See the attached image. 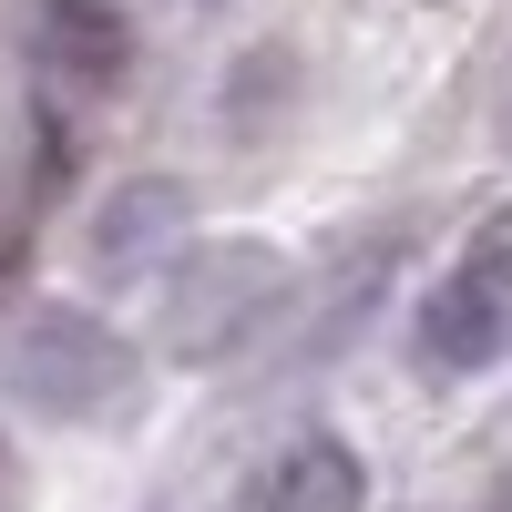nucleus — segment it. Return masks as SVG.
Segmentation results:
<instances>
[{
  "mask_svg": "<svg viewBox=\"0 0 512 512\" xmlns=\"http://www.w3.org/2000/svg\"><path fill=\"white\" fill-rule=\"evenodd\" d=\"M41 62L82 93H113L123 62H134V21L123 0H41Z\"/></svg>",
  "mask_w": 512,
  "mask_h": 512,
  "instance_id": "obj_5",
  "label": "nucleus"
},
{
  "mask_svg": "<svg viewBox=\"0 0 512 512\" xmlns=\"http://www.w3.org/2000/svg\"><path fill=\"white\" fill-rule=\"evenodd\" d=\"M185 226H195V195L175 185V175H134V185H113L103 195V216H93V277H144V267H164V256L185 246Z\"/></svg>",
  "mask_w": 512,
  "mask_h": 512,
  "instance_id": "obj_3",
  "label": "nucleus"
},
{
  "mask_svg": "<svg viewBox=\"0 0 512 512\" xmlns=\"http://www.w3.org/2000/svg\"><path fill=\"white\" fill-rule=\"evenodd\" d=\"M461 267H472V277H482V287L502 297V308H512V205L472 226V256H461Z\"/></svg>",
  "mask_w": 512,
  "mask_h": 512,
  "instance_id": "obj_7",
  "label": "nucleus"
},
{
  "mask_svg": "<svg viewBox=\"0 0 512 512\" xmlns=\"http://www.w3.org/2000/svg\"><path fill=\"white\" fill-rule=\"evenodd\" d=\"M0 369H11V390L31 410H52V420H113L123 400H134V379H144L134 338L103 328L93 308H31L11 328V359Z\"/></svg>",
  "mask_w": 512,
  "mask_h": 512,
  "instance_id": "obj_1",
  "label": "nucleus"
},
{
  "mask_svg": "<svg viewBox=\"0 0 512 512\" xmlns=\"http://www.w3.org/2000/svg\"><path fill=\"white\" fill-rule=\"evenodd\" d=\"M0 512H21V451H11V431H0Z\"/></svg>",
  "mask_w": 512,
  "mask_h": 512,
  "instance_id": "obj_8",
  "label": "nucleus"
},
{
  "mask_svg": "<svg viewBox=\"0 0 512 512\" xmlns=\"http://www.w3.org/2000/svg\"><path fill=\"white\" fill-rule=\"evenodd\" d=\"M502 349H512V308L472 267H451L431 297H420V359L431 369H492Z\"/></svg>",
  "mask_w": 512,
  "mask_h": 512,
  "instance_id": "obj_4",
  "label": "nucleus"
},
{
  "mask_svg": "<svg viewBox=\"0 0 512 512\" xmlns=\"http://www.w3.org/2000/svg\"><path fill=\"white\" fill-rule=\"evenodd\" d=\"M236 512H267V492H246V502H236Z\"/></svg>",
  "mask_w": 512,
  "mask_h": 512,
  "instance_id": "obj_10",
  "label": "nucleus"
},
{
  "mask_svg": "<svg viewBox=\"0 0 512 512\" xmlns=\"http://www.w3.org/2000/svg\"><path fill=\"white\" fill-rule=\"evenodd\" d=\"M287 297V256L267 236H226V246H185L175 287H164V349L175 359H216Z\"/></svg>",
  "mask_w": 512,
  "mask_h": 512,
  "instance_id": "obj_2",
  "label": "nucleus"
},
{
  "mask_svg": "<svg viewBox=\"0 0 512 512\" xmlns=\"http://www.w3.org/2000/svg\"><path fill=\"white\" fill-rule=\"evenodd\" d=\"M256 492H267V512H359V502H369L359 451L338 441V431H297V441L277 451V472L256 482Z\"/></svg>",
  "mask_w": 512,
  "mask_h": 512,
  "instance_id": "obj_6",
  "label": "nucleus"
},
{
  "mask_svg": "<svg viewBox=\"0 0 512 512\" xmlns=\"http://www.w3.org/2000/svg\"><path fill=\"white\" fill-rule=\"evenodd\" d=\"M482 512H512V482H502V492H492V502H482Z\"/></svg>",
  "mask_w": 512,
  "mask_h": 512,
  "instance_id": "obj_9",
  "label": "nucleus"
}]
</instances>
